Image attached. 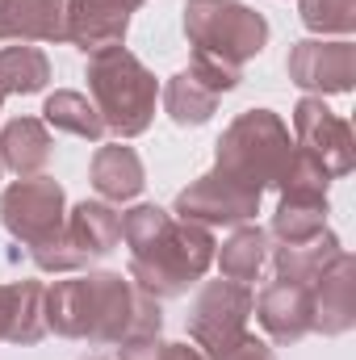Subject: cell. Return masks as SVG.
<instances>
[{"instance_id": "obj_25", "label": "cell", "mask_w": 356, "mask_h": 360, "mask_svg": "<svg viewBox=\"0 0 356 360\" xmlns=\"http://www.w3.org/2000/svg\"><path fill=\"white\" fill-rule=\"evenodd\" d=\"M272 188H276L281 197H327L331 176H327V168H323L306 147L293 143V151H289V160H285V168H281V176H276Z\"/></svg>"}, {"instance_id": "obj_12", "label": "cell", "mask_w": 356, "mask_h": 360, "mask_svg": "<svg viewBox=\"0 0 356 360\" xmlns=\"http://www.w3.org/2000/svg\"><path fill=\"white\" fill-rule=\"evenodd\" d=\"M310 297H314V331L319 335L336 340L356 327V256L348 248L314 276Z\"/></svg>"}, {"instance_id": "obj_28", "label": "cell", "mask_w": 356, "mask_h": 360, "mask_svg": "<svg viewBox=\"0 0 356 360\" xmlns=\"http://www.w3.org/2000/svg\"><path fill=\"white\" fill-rule=\"evenodd\" d=\"M189 72H193V76H197L210 92H214V96H227V92H235L239 84H243V68L222 63V59H214V55H205V51H193Z\"/></svg>"}, {"instance_id": "obj_9", "label": "cell", "mask_w": 356, "mask_h": 360, "mask_svg": "<svg viewBox=\"0 0 356 360\" xmlns=\"http://www.w3.org/2000/svg\"><path fill=\"white\" fill-rule=\"evenodd\" d=\"M293 143L306 147L323 168L327 176H348L356 168V134L352 126L327 109L323 96H302L293 105Z\"/></svg>"}, {"instance_id": "obj_31", "label": "cell", "mask_w": 356, "mask_h": 360, "mask_svg": "<svg viewBox=\"0 0 356 360\" xmlns=\"http://www.w3.org/2000/svg\"><path fill=\"white\" fill-rule=\"evenodd\" d=\"M0 109H4V89H0Z\"/></svg>"}, {"instance_id": "obj_16", "label": "cell", "mask_w": 356, "mask_h": 360, "mask_svg": "<svg viewBox=\"0 0 356 360\" xmlns=\"http://www.w3.org/2000/svg\"><path fill=\"white\" fill-rule=\"evenodd\" d=\"M89 180H92V188H96L101 201L122 205V201H134V197L143 193L147 168H143L139 151L117 139V143L96 147V155H92V164H89Z\"/></svg>"}, {"instance_id": "obj_20", "label": "cell", "mask_w": 356, "mask_h": 360, "mask_svg": "<svg viewBox=\"0 0 356 360\" xmlns=\"http://www.w3.org/2000/svg\"><path fill=\"white\" fill-rule=\"evenodd\" d=\"M160 101H164V113H168L172 126L197 130V126H205V122L218 113V101H222V96H214V92L184 68V72H177V76L160 89Z\"/></svg>"}, {"instance_id": "obj_21", "label": "cell", "mask_w": 356, "mask_h": 360, "mask_svg": "<svg viewBox=\"0 0 356 360\" xmlns=\"http://www.w3.org/2000/svg\"><path fill=\"white\" fill-rule=\"evenodd\" d=\"M327 214H331L327 197H281L276 214L268 222V239H276V243H306V239L327 231Z\"/></svg>"}, {"instance_id": "obj_13", "label": "cell", "mask_w": 356, "mask_h": 360, "mask_svg": "<svg viewBox=\"0 0 356 360\" xmlns=\"http://www.w3.org/2000/svg\"><path fill=\"white\" fill-rule=\"evenodd\" d=\"M147 0H68V42L84 55L105 46H126L130 17Z\"/></svg>"}, {"instance_id": "obj_11", "label": "cell", "mask_w": 356, "mask_h": 360, "mask_svg": "<svg viewBox=\"0 0 356 360\" xmlns=\"http://www.w3.org/2000/svg\"><path fill=\"white\" fill-rule=\"evenodd\" d=\"M252 314L260 319L265 335L281 348H293L302 344L306 335H314V297H310V285H298V281H268L260 289V297L252 302Z\"/></svg>"}, {"instance_id": "obj_26", "label": "cell", "mask_w": 356, "mask_h": 360, "mask_svg": "<svg viewBox=\"0 0 356 360\" xmlns=\"http://www.w3.org/2000/svg\"><path fill=\"white\" fill-rule=\"evenodd\" d=\"M298 17L319 38H348L356 30V0H298Z\"/></svg>"}, {"instance_id": "obj_17", "label": "cell", "mask_w": 356, "mask_h": 360, "mask_svg": "<svg viewBox=\"0 0 356 360\" xmlns=\"http://www.w3.org/2000/svg\"><path fill=\"white\" fill-rule=\"evenodd\" d=\"M63 239L76 248V256L84 264H92V260L109 256L122 243V214L109 201H80V205L68 210Z\"/></svg>"}, {"instance_id": "obj_33", "label": "cell", "mask_w": 356, "mask_h": 360, "mask_svg": "<svg viewBox=\"0 0 356 360\" xmlns=\"http://www.w3.org/2000/svg\"><path fill=\"white\" fill-rule=\"evenodd\" d=\"M0 176H4V164H0Z\"/></svg>"}, {"instance_id": "obj_7", "label": "cell", "mask_w": 356, "mask_h": 360, "mask_svg": "<svg viewBox=\"0 0 356 360\" xmlns=\"http://www.w3.org/2000/svg\"><path fill=\"white\" fill-rule=\"evenodd\" d=\"M63 222H68V193L59 180L17 176L0 193V226L25 248L55 239L63 231Z\"/></svg>"}, {"instance_id": "obj_6", "label": "cell", "mask_w": 356, "mask_h": 360, "mask_svg": "<svg viewBox=\"0 0 356 360\" xmlns=\"http://www.w3.org/2000/svg\"><path fill=\"white\" fill-rule=\"evenodd\" d=\"M252 302L256 293L239 281H201L189 306V340L193 348H201L210 360H218L222 352H231L243 335H248V319H252Z\"/></svg>"}, {"instance_id": "obj_22", "label": "cell", "mask_w": 356, "mask_h": 360, "mask_svg": "<svg viewBox=\"0 0 356 360\" xmlns=\"http://www.w3.org/2000/svg\"><path fill=\"white\" fill-rule=\"evenodd\" d=\"M214 264H218V272H222L227 281H239V285L256 281L260 269L268 264V231L252 226V222L235 226L231 239L214 252Z\"/></svg>"}, {"instance_id": "obj_23", "label": "cell", "mask_w": 356, "mask_h": 360, "mask_svg": "<svg viewBox=\"0 0 356 360\" xmlns=\"http://www.w3.org/2000/svg\"><path fill=\"white\" fill-rule=\"evenodd\" d=\"M42 122L51 130H63L72 139H84V143H101L105 139V122H101L96 105L84 92H72V89H59L42 101Z\"/></svg>"}, {"instance_id": "obj_27", "label": "cell", "mask_w": 356, "mask_h": 360, "mask_svg": "<svg viewBox=\"0 0 356 360\" xmlns=\"http://www.w3.org/2000/svg\"><path fill=\"white\" fill-rule=\"evenodd\" d=\"M168 222H172V210H164V205H155V201H139V205H130V210L122 214V243H126L130 252H139V248H147L155 235H164Z\"/></svg>"}, {"instance_id": "obj_4", "label": "cell", "mask_w": 356, "mask_h": 360, "mask_svg": "<svg viewBox=\"0 0 356 360\" xmlns=\"http://www.w3.org/2000/svg\"><path fill=\"white\" fill-rule=\"evenodd\" d=\"M289 151H293V143H289V126L281 122V113L243 109L214 143V172L265 197V188H272L281 176Z\"/></svg>"}, {"instance_id": "obj_30", "label": "cell", "mask_w": 356, "mask_h": 360, "mask_svg": "<svg viewBox=\"0 0 356 360\" xmlns=\"http://www.w3.org/2000/svg\"><path fill=\"white\" fill-rule=\"evenodd\" d=\"M164 360H210L201 348H189V344H164Z\"/></svg>"}, {"instance_id": "obj_32", "label": "cell", "mask_w": 356, "mask_h": 360, "mask_svg": "<svg viewBox=\"0 0 356 360\" xmlns=\"http://www.w3.org/2000/svg\"><path fill=\"white\" fill-rule=\"evenodd\" d=\"M84 360H105V356H84Z\"/></svg>"}, {"instance_id": "obj_29", "label": "cell", "mask_w": 356, "mask_h": 360, "mask_svg": "<svg viewBox=\"0 0 356 360\" xmlns=\"http://www.w3.org/2000/svg\"><path fill=\"white\" fill-rule=\"evenodd\" d=\"M218 360H276L272 356V348H268L265 340H256V335H243L231 352H222Z\"/></svg>"}, {"instance_id": "obj_15", "label": "cell", "mask_w": 356, "mask_h": 360, "mask_svg": "<svg viewBox=\"0 0 356 360\" xmlns=\"http://www.w3.org/2000/svg\"><path fill=\"white\" fill-rule=\"evenodd\" d=\"M42 297H46L42 281H4L0 285V344L34 348L46 335Z\"/></svg>"}, {"instance_id": "obj_8", "label": "cell", "mask_w": 356, "mask_h": 360, "mask_svg": "<svg viewBox=\"0 0 356 360\" xmlns=\"http://www.w3.org/2000/svg\"><path fill=\"white\" fill-rule=\"evenodd\" d=\"M285 72L306 96H344L356 80V46L348 38H302L289 46Z\"/></svg>"}, {"instance_id": "obj_10", "label": "cell", "mask_w": 356, "mask_h": 360, "mask_svg": "<svg viewBox=\"0 0 356 360\" xmlns=\"http://www.w3.org/2000/svg\"><path fill=\"white\" fill-rule=\"evenodd\" d=\"M172 214L197 226H243L260 214V197L239 188L235 180H227L222 172H205V176L189 180L177 193Z\"/></svg>"}, {"instance_id": "obj_1", "label": "cell", "mask_w": 356, "mask_h": 360, "mask_svg": "<svg viewBox=\"0 0 356 360\" xmlns=\"http://www.w3.org/2000/svg\"><path fill=\"white\" fill-rule=\"evenodd\" d=\"M46 335L59 340H84L96 348H117L134 335H160L164 310L151 293H143L122 272H68V281H55L42 297Z\"/></svg>"}, {"instance_id": "obj_24", "label": "cell", "mask_w": 356, "mask_h": 360, "mask_svg": "<svg viewBox=\"0 0 356 360\" xmlns=\"http://www.w3.org/2000/svg\"><path fill=\"white\" fill-rule=\"evenodd\" d=\"M46 84H51V59L38 46L17 42V46L0 51V89H4V96H34Z\"/></svg>"}, {"instance_id": "obj_2", "label": "cell", "mask_w": 356, "mask_h": 360, "mask_svg": "<svg viewBox=\"0 0 356 360\" xmlns=\"http://www.w3.org/2000/svg\"><path fill=\"white\" fill-rule=\"evenodd\" d=\"M84 80H89V101L96 105V113L105 122V134L139 139L151 130L160 80L139 55H130L126 46L92 51L89 63H84Z\"/></svg>"}, {"instance_id": "obj_14", "label": "cell", "mask_w": 356, "mask_h": 360, "mask_svg": "<svg viewBox=\"0 0 356 360\" xmlns=\"http://www.w3.org/2000/svg\"><path fill=\"white\" fill-rule=\"evenodd\" d=\"M0 42H68V0H0Z\"/></svg>"}, {"instance_id": "obj_3", "label": "cell", "mask_w": 356, "mask_h": 360, "mask_svg": "<svg viewBox=\"0 0 356 360\" xmlns=\"http://www.w3.org/2000/svg\"><path fill=\"white\" fill-rule=\"evenodd\" d=\"M214 231L210 226H197V222H184L172 214V222L164 226V235H155L147 248L130 252V269L126 276L151 293L155 302L164 297H184L193 285L205 281V272L214 269Z\"/></svg>"}, {"instance_id": "obj_18", "label": "cell", "mask_w": 356, "mask_h": 360, "mask_svg": "<svg viewBox=\"0 0 356 360\" xmlns=\"http://www.w3.org/2000/svg\"><path fill=\"white\" fill-rule=\"evenodd\" d=\"M55 155L51 126L42 117H13L0 130V164L13 176H42Z\"/></svg>"}, {"instance_id": "obj_5", "label": "cell", "mask_w": 356, "mask_h": 360, "mask_svg": "<svg viewBox=\"0 0 356 360\" xmlns=\"http://www.w3.org/2000/svg\"><path fill=\"white\" fill-rule=\"evenodd\" d=\"M180 25L193 51H205L235 68H243L268 46L265 13H256L243 0H189Z\"/></svg>"}, {"instance_id": "obj_19", "label": "cell", "mask_w": 356, "mask_h": 360, "mask_svg": "<svg viewBox=\"0 0 356 360\" xmlns=\"http://www.w3.org/2000/svg\"><path fill=\"white\" fill-rule=\"evenodd\" d=\"M344 252L336 231H323L306 243H276L272 248V269L281 281H298V285H314V276L327 269L336 256Z\"/></svg>"}]
</instances>
